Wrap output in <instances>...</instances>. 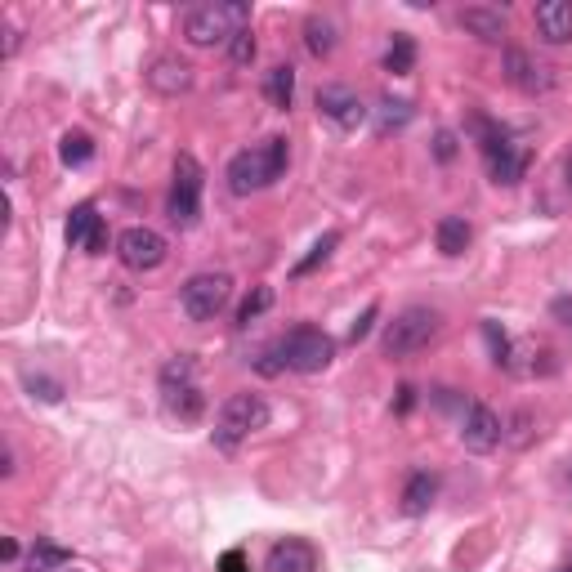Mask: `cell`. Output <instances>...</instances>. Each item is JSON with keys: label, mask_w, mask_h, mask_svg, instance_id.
Here are the masks:
<instances>
[{"label": "cell", "mask_w": 572, "mask_h": 572, "mask_svg": "<svg viewBox=\"0 0 572 572\" xmlns=\"http://www.w3.org/2000/svg\"><path fill=\"white\" fill-rule=\"evenodd\" d=\"M286 161H291V148H286V139H278V135L255 143V148H242L228 161V188H233L237 197L260 193V188L278 184L286 175Z\"/></svg>", "instance_id": "6da1fadb"}, {"label": "cell", "mask_w": 572, "mask_h": 572, "mask_svg": "<svg viewBox=\"0 0 572 572\" xmlns=\"http://www.w3.org/2000/svg\"><path fill=\"white\" fill-rule=\"evenodd\" d=\"M246 27H251V5H242V0L197 5V9H188V18H184V36H188V45H197V50L228 45L237 32H246Z\"/></svg>", "instance_id": "7a4b0ae2"}, {"label": "cell", "mask_w": 572, "mask_h": 572, "mask_svg": "<svg viewBox=\"0 0 572 572\" xmlns=\"http://www.w3.org/2000/svg\"><path fill=\"white\" fill-rule=\"evenodd\" d=\"M443 331V313L429 309V304H412V309H403L394 322H385V336H380V349H385V358L403 362L412 354H421L429 340Z\"/></svg>", "instance_id": "3957f363"}, {"label": "cell", "mask_w": 572, "mask_h": 572, "mask_svg": "<svg viewBox=\"0 0 572 572\" xmlns=\"http://www.w3.org/2000/svg\"><path fill=\"white\" fill-rule=\"evenodd\" d=\"M161 398H166V412L179 416L184 425H197L206 416V394L197 385V362L188 354H175L161 367Z\"/></svg>", "instance_id": "277c9868"}, {"label": "cell", "mask_w": 572, "mask_h": 572, "mask_svg": "<svg viewBox=\"0 0 572 572\" xmlns=\"http://www.w3.org/2000/svg\"><path fill=\"white\" fill-rule=\"evenodd\" d=\"M264 425H269V403H264L260 394H233V398H224V407H219L211 438H215L219 452H237V447Z\"/></svg>", "instance_id": "5b68a950"}, {"label": "cell", "mask_w": 572, "mask_h": 572, "mask_svg": "<svg viewBox=\"0 0 572 572\" xmlns=\"http://www.w3.org/2000/svg\"><path fill=\"white\" fill-rule=\"evenodd\" d=\"M202 184H206V170L193 152H179L175 170H170V197H166V215L170 224L179 228H193L197 215H202Z\"/></svg>", "instance_id": "8992f818"}, {"label": "cell", "mask_w": 572, "mask_h": 572, "mask_svg": "<svg viewBox=\"0 0 572 572\" xmlns=\"http://www.w3.org/2000/svg\"><path fill=\"white\" fill-rule=\"evenodd\" d=\"M233 300V278L228 273H193L184 286H179V304L193 322H211L228 309Z\"/></svg>", "instance_id": "52a82bcc"}, {"label": "cell", "mask_w": 572, "mask_h": 572, "mask_svg": "<svg viewBox=\"0 0 572 572\" xmlns=\"http://www.w3.org/2000/svg\"><path fill=\"white\" fill-rule=\"evenodd\" d=\"M282 358H286V371L318 376V371H327L331 358H336V340L318 327H295L291 336L282 340Z\"/></svg>", "instance_id": "ba28073f"}, {"label": "cell", "mask_w": 572, "mask_h": 572, "mask_svg": "<svg viewBox=\"0 0 572 572\" xmlns=\"http://www.w3.org/2000/svg\"><path fill=\"white\" fill-rule=\"evenodd\" d=\"M117 255H121V264H126V269L152 273V269H161V264H166L170 246H166V237H161L157 228H126V233L117 237Z\"/></svg>", "instance_id": "9c48e42d"}, {"label": "cell", "mask_w": 572, "mask_h": 572, "mask_svg": "<svg viewBox=\"0 0 572 572\" xmlns=\"http://www.w3.org/2000/svg\"><path fill=\"white\" fill-rule=\"evenodd\" d=\"M461 443H465V452H479V456L497 452L505 443V421L488 403H470L465 407V421H461Z\"/></svg>", "instance_id": "30bf717a"}, {"label": "cell", "mask_w": 572, "mask_h": 572, "mask_svg": "<svg viewBox=\"0 0 572 572\" xmlns=\"http://www.w3.org/2000/svg\"><path fill=\"white\" fill-rule=\"evenodd\" d=\"M505 81H510L519 94L537 99V94H550V90H555V68L537 63L528 50H505Z\"/></svg>", "instance_id": "8fae6325"}, {"label": "cell", "mask_w": 572, "mask_h": 572, "mask_svg": "<svg viewBox=\"0 0 572 572\" xmlns=\"http://www.w3.org/2000/svg\"><path fill=\"white\" fill-rule=\"evenodd\" d=\"M483 157H488V170H492V184L501 188H514L523 175H528V152L519 148V143H510L497 130L488 143H483Z\"/></svg>", "instance_id": "7c38bea8"}, {"label": "cell", "mask_w": 572, "mask_h": 572, "mask_svg": "<svg viewBox=\"0 0 572 572\" xmlns=\"http://www.w3.org/2000/svg\"><path fill=\"white\" fill-rule=\"evenodd\" d=\"M318 112L327 121H336L340 130H354L367 121V108H362V99L354 90H345V85H318Z\"/></svg>", "instance_id": "4fadbf2b"}, {"label": "cell", "mask_w": 572, "mask_h": 572, "mask_svg": "<svg viewBox=\"0 0 572 572\" xmlns=\"http://www.w3.org/2000/svg\"><path fill=\"white\" fill-rule=\"evenodd\" d=\"M148 85L157 94H166V99H179V94L193 90V68H188L184 59H175V54H161L148 68Z\"/></svg>", "instance_id": "5bb4252c"}, {"label": "cell", "mask_w": 572, "mask_h": 572, "mask_svg": "<svg viewBox=\"0 0 572 572\" xmlns=\"http://www.w3.org/2000/svg\"><path fill=\"white\" fill-rule=\"evenodd\" d=\"M456 23H461L470 36H479V41L497 45L505 36V27H510V18H505L501 9H492V5H465L461 14H456Z\"/></svg>", "instance_id": "9a60e30c"}, {"label": "cell", "mask_w": 572, "mask_h": 572, "mask_svg": "<svg viewBox=\"0 0 572 572\" xmlns=\"http://www.w3.org/2000/svg\"><path fill=\"white\" fill-rule=\"evenodd\" d=\"M269 572H318V550L300 537H286L269 550Z\"/></svg>", "instance_id": "2e32d148"}, {"label": "cell", "mask_w": 572, "mask_h": 572, "mask_svg": "<svg viewBox=\"0 0 572 572\" xmlns=\"http://www.w3.org/2000/svg\"><path fill=\"white\" fill-rule=\"evenodd\" d=\"M537 32L546 45H568L572 41V0H546V5H537Z\"/></svg>", "instance_id": "e0dca14e"}, {"label": "cell", "mask_w": 572, "mask_h": 572, "mask_svg": "<svg viewBox=\"0 0 572 572\" xmlns=\"http://www.w3.org/2000/svg\"><path fill=\"white\" fill-rule=\"evenodd\" d=\"M438 497V483H434V474H425V470H416L412 479H407V488H403V514H429V505H434Z\"/></svg>", "instance_id": "ac0fdd59"}, {"label": "cell", "mask_w": 572, "mask_h": 572, "mask_svg": "<svg viewBox=\"0 0 572 572\" xmlns=\"http://www.w3.org/2000/svg\"><path fill=\"white\" fill-rule=\"evenodd\" d=\"M264 99H269V108L286 112L295 103V68L291 63H278L269 76H264Z\"/></svg>", "instance_id": "d6986e66"}, {"label": "cell", "mask_w": 572, "mask_h": 572, "mask_svg": "<svg viewBox=\"0 0 572 572\" xmlns=\"http://www.w3.org/2000/svg\"><path fill=\"white\" fill-rule=\"evenodd\" d=\"M434 237H438V251L456 260V255H465V246H470L474 233H470V224H465L461 215H443L438 219V228H434Z\"/></svg>", "instance_id": "ffe728a7"}, {"label": "cell", "mask_w": 572, "mask_h": 572, "mask_svg": "<svg viewBox=\"0 0 572 572\" xmlns=\"http://www.w3.org/2000/svg\"><path fill=\"white\" fill-rule=\"evenodd\" d=\"M304 45H309L313 59H327V54L336 50V23L322 14H309L304 18Z\"/></svg>", "instance_id": "44dd1931"}, {"label": "cell", "mask_w": 572, "mask_h": 572, "mask_svg": "<svg viewBox=\"0 0 572 572\" xmlns=\"http://www.w3.org/2000/svg\"><path fill=\"white\" fill-rule=\"evenodd\" d=\"M72 564V550L68 546H54V541H36L32 555H27V572H59Z\"/></svg>", "instance_id": "7402d4cb"}, {"label": "cell", "mask_w": 572, "mask_h": 572, "mask_svg": "<svg viewBox=\"0 0 572 572\" xmlns=\"http://www.w3.org/2000/svg\"><path fill=\"white\" fill-rule=\"evenodd\" d=\"M412 68H416V41L407 32H394V41H389V50H385V72L407 76Z\"/></svg>", "instance_id": "603a6c76"}, {"label": "cell", "mask_w": 572, "mask_h": 572, "mask_svg": "<svg viewBox=\"0 0 572 572\" xmlns=\"http://www.w3.org/2000/svg\"><path fill=\"white\" fill-rule=\"evenodd\" d=\"M336 246H340V233H322L318 242L309 246V255H304V260L291 269V278H309L313 269H322V264H327L331 255H336Z\"/></svg>", "instance_id": "cb8c5ba5"}, {"label": "cell", "mask_w": 572, "mask_h": 572, "mask_svg": "<svg viewBox=\"0 0 572 572\" xmlns=\"http://www.w3.org/2000/svg\"><path fill=\"white\" fill-rule=\"evenodd\" d=\"M90 157H94V139L85 135V130H68V135L59 139V161H63V166L76 170V166H85Z\"/></svg>", "instance_id": "d4e9b609"}, {"label": "cell", "mask_w": 572, "mask_h": 572, "mask_svg": "<svg viewBox=\"0 0 572 572\" xmlns=\"http://www.w3.org/2000/svg\"><path fill=\"white\" fill-rule=\"evenodd\" d=\"M407 121H412V103H403V99H385V103H380V112H376V130H380V135L403 130Z\"/></svg>", "instance_id": "484cf974"}, {"label": "cell", "mask_w": 572, "mask_h": 572, "mask_svg": "<svg viewBox=\"0 0 572 572\" xmlns=\"http://www.w3.org/2000/svg\"><path fill=\"white\" fill-rule=\"evenodd\" d=\"M94 228H99V215H94V206H90V202L76 206L72 219H68V246H85Z\"/></svg>", "instance_id": "4316f807"}, {"label": "cell", "mask_w": 572, "mask_h": 572, "mask_svg": "<svg viewBox=\"0 0 572 572\" xmlns=\"http://www.w3.org/2000/svg\"><path fill=\"white\" fill-rule=\"evenodd\" d=\"M269 309H273V286H255V291L242 300V309H237V327H251V322Z\"/></svg>", "instance_id": "83f0119b"}, {"label": "cell", "mask_w": 572, "mask_h": 572, "mask_svg": "<svg viewBox=\"0 0 572 572\" xmlns=\"http://www.w3.org/2000/svg\"><path fill=\"white\" fill-rule=\"evenodd\" d=\"M483 336H488V349H492V362H497L501 371H510V358H514V345H510V336L497 327L492 318H483Z\"/></svg>", "instance_id": "f1b7e54d"}, {"label": "cell", "mask_w": 572, "mask_h": 572, "mask_svg": "<svg viewBox=\"0 0 572 572\" xmlns=\"http://www.w3.org/2000/svg\"><path fill=\"white\" fill-rule=\"evenodd\" d=\"M255 50H260V45H255L251 27H246V32H237L233 41H228V59H233V68H251V63H255Z\"/></svg>", "instance_id": "f546056e"}, {"label": "cell", "mask_w": 572, "mask_h": 572, "mask_svg": "<svg viewBox=\"0 0 572 572\" xmlns=\"http://www.w3.org/2000/svg\"><path fill=\"white\" fill-rule=\"evenodd\" d=\"M528 438H532V416H528V412H514L510 425H505V443L528 447Z\"/></svg>", "instance_id": "4dcf8cb0"}, {"label": "cell", "mask_w": 572, "mask_h": 572, "mask_svg": "<svg viewBox=\"0 0 572 572\" xmlns=\"http://www.w3.org/2000/svg\"><path fill=\"white\" fill-rule=\"evenodd\" d=\"M27 389H32V398H41V403H59V385H54V380L27 376Z\"/></svg>", "instance_id": "1f68e13d"}, {"label": "cell", "mask_w": 572, "mask_h": 572, "mask_svg": "<svg viewBox=\"0 0 572 572\" xmlns=\"http://www.w3.org/2000/svg\"><path fill=\"white\" fill-rule=\"evenodd\" d=\"M376 304H367V309H362V318L354 322V327H349V340H354V345H358V340H367V331H371V322H376Z\"/></svg>", "instance_id": "d6a6232c"}, {"label": "cell", "mask_w": 572, "mask_h": 572, "mask_svg": "<svg viewBox=\"0 0 572 572\" xmlns=\"http://www.w3.org/2000/svg\"><path fill=\"white\" fill-rule=\"evenodd\" d=\"M434 157L438 161H452L456 157V135H452V130H438V135H434Z\"/></svg>", "instance_id": "836d02e7"}, {"label": "cell", "mask_w": 572, "mask_h": 572, "mask_svg": "<svg viewBox=\"0 0 572 572\" xmlns=\"http://www.w3.org/2000/svg\"><path fill=\"white\" fill-rule=\"evenodd\" d=\"M255 367H260V371H264V376H278V371L286 367V358H282V345H273V349H269V354H264L260 362H255Z\"/></svg>", "instance_id": "e575fe53"}, {"label": "cell", "mask_w": 572, "mask_h": 572, "mask_svg": "<svg viewBox=\"0 0 572 572\" xmlns=\"http://www.w3.org/2000/svg\"><path fill=\"white\" fill-rule=\"evenodd\" d=\"M219 572H251L242 550H224V559H219Z\"/></svg>", "instance_id": "d590c367"}, {"label": "cell", "mask_w": 572, "mask_h": 572, "mask_svg": "<svg viewBox=\"0 0 572 572\" xmlns=\"http://www.w3.org/2000/svg\"><path fill=\"white\" fill-rule=\"evenodd\" d=\"M85 251H90V255H103V251H108V228H94V233H90V242H85Z\"/></svg>", "instance_id": "8d00e7d4"}, {"label": "cell", "mask_w": 572, "mask_h": 572, "mask_svg": "<svg viewBox=\"0 0 572 572\" xmlns=\"http://www.w3.org/2000/svg\"><path fill=\"white\" fill-rule=\"evenodd\" d=\"M412 403H416V389H412V385H403V389H398L394 412H398V416H407V412H412Z\"/></svg>", "instance_id": "74e56055"}, {"label": "cell", "mask_w": 572, "mask_h": 572, "mask_svg": "<svg viewBox=\"0 0 572 572\" xmlns=\"http://www.w3.org/2000/svg\"><path fill=\"white\" fill-rule=\"evenodd\" d=\"M550 309H555V318L564 322V327H572V300H568V295H559V300L550 304Z\"/></svg>", "instance_id": "f35d334b"}, {"label": "cell", "mask_w": 572, "mask_h": 572, "mask_svg": "<svg viewBox=\"0 0 572 572\" xmlns=\"http://www.w3.org/2000/svg\"><path fill=\"white\" fill-rule=\"evenodd\" d=\"M18 45H23V32H18V27H5V59H14Z\"/></svg>", "instance_id": "ab89813d"}, {"label": "cell", "mask_w": 572, "mask_h": 572, "mask_svg": "<svg viewBox=\"0 0 572 572\" xmlns=\"http://www.w3.org/2000/svg\"><path fill=\"white\" fill-rule=\"evenodd\" d=\"M564 184H568V193H572V152L564 157Z\"/></svg>", "instance_id": "60d3db41"}, {"label": "cell", "mask_w": 572, "mask_h": 572, "mask_svg": "<svg viewBox=\"0 0 572 572\" xmlns=\"http://www.w3.org/2000/svg\"><path fill=\"white\" fill-rule=\"evenodd\" d=\"M564 572H572V568H564Z\"/></svg>", "instance_id": "b9f144b4"}]
</instances>
